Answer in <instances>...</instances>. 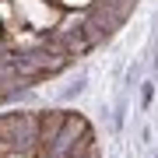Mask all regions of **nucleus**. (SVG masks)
I'll list each match as a JSON object with an SVG mask.
<instances>
[{
    "instance_id": "obj_1",
    "label": "nucleus",
    "mask_w": 158,
    "mask_h": 158,
    "mask_svg": "<svg viewBox=\"0 0 158 158\" xmlns=\"http://www.w3.org/2000/svg\"><path fill=\"white\" fill-rule=\"evenodd\" d=\"M127 116H130V91H123V88H119V91H116V102L109 106V116H106V127H109V134H113V137H119V134H123Z\"/></svg>"
},
{
    "instance_id": "obj_2",
    "label": "nucleus",
    "mask_w": 158,
    "mask_h": 158,
    "mask_svg": "<svg viewBox=\"0 0 158 158\" xmlns=\"http://www.w3.org/2000/svg\"><path fill=\"white\" fill-rule=\"evenodd\" d=\"M85 91H88V70L81 67V70H77V77H70L67 85H63V88L56 91V102H60V106H67V102L81 98V95H85Z\"/></svg>"
},
{
    "instance_id": "obj_3",
    "label": "nucleus",
    "mask_w": 158,
    "mask_h": 158,
    "mask_svg": "<svg viewBox=\"0 0 158 158\" xmlns=\"http://www.w3.org/2000/svg\"><path fill=\"white\" fill-rule=\"evenodd\" d=\"M144 70H148L144 56H141V60H134V63H127V70H123V91H130V95H134L137 85L144 81Z\"/></svg>"
},
{
    "instance_id": "obj_4",
    "label": "nucleus",
    "mask_w": 158,
    "mask_h": 158,
    "mask_svg": "<svg viewBox=\"0 0 158 158\" xmlns=\"http://www.w3.org/2000/svg\"><path fill=\"white\" fill-rule=\"evenodd\" d=\"M137 91H141V109L148 113V109H151V102H155V91H158V85H155L151 77H148V81H141V85H137Z\"/></svg>"
},
{
    "instance_id": "obj_5",
    "label": "nucleus",
    "mask_w": 158,
    "mask_h": 158,
    "mask_svg": "<svg viewBox=\"0 0 158 158\" xmlns=\"http://www.w3.org/2000/svg\"><path fill=\"white\" fill-rule=\"evenodd\" d=\"M137 144H141V148L155 144V127H151V123H144V127H141V134H137Z\"/></svg>"
},
{
    "instance_id": "obj_6",
    "label": "nucleus",
    "mask_w": 158,
    "mask_h": 158,
    "mask_svg": "<svg viewBox=\"0 0 158 158\" xmlns=\"http://www.w3.org/2000/svg\"><path fill=\"white\" fill-rule=\"evenodd\" d=\"M151 158H158V148H155V155H151Z\"/></svg>"
}]
</instances>
